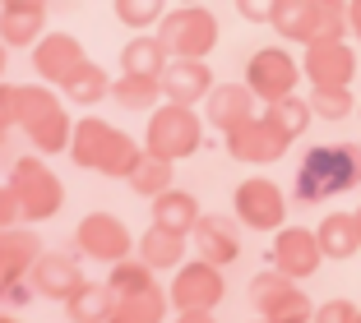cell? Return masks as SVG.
Returning <instances> with one entry per match:
<instances>
[{"instance_id": "obj_25", "label": "cell", "mask_w": 361, "mask_h": 323, "mask_svg": "<svg viewBox=\"0 0 361 323\" xmlns=\"http://www.w3.org/2000/svg\"><path fill=\"white\" fill-rule=\"evenodd\" d=\"M111 286H93V281H84L75 296H70V319L75 323H106L111 319Z\"/></svg>"}, {"instance_id": "obj_32", "label": "cell", "mask_w": 361, "mask_h": 323, "mask_svg": "<svg viewBox=\"0 0 361 323\" xmlns=\"http://www.w3.org/2000/svg\"><path fill=\"white\" fill-rule=\"evenodd\" d=\"M5 37L10 42H32L37 37V10L32 5H10V14H5Z\"/></svg>"}, {"instance_id": "obj_5", "label": "cell", "mask_w": 361, "mask_h": 323, "mask_svg": "<svg viewBox=\"0 0 361 323\" xmlns=\"http://www.w3.org/2000/svg\"><path fill=\"white\" fill-rule=\"evenodd\" d=\"M232 208H236V222H245L250 231H269V236H274V231L287 222V194L274 185V180L250 176V180L236 185Z\"/></svg>"}, {"instance_id": "obj_27", "label": "cell", "mask_w": 361, "mask_h": 323, "mask_svg": "<svg viewBox=\"0 0 361 323\" xmlns=\"http://www.w3.org/2000/svg\"><path fill=\"white\" fill-rule=\"evenodd\" d=\"M111 97H116L121 106H130V111H149L153 97H162V79H153V74H126V79L111 88Z\"/></svg>"}, {"instance_id": "obj_24", "label": "cell", "mask_w": 361, "mask_h": 323, "mask_svg": "<svg viewBox=\"0 0 361 323\" xmlns=\"http://www.w3.org/2000/svg\"><path fill=\"white\" fill-rule=\"evenodd\" d=\"M343 32H348V0H310V42H343Z\"/></svg>"}, {"instance_id": "obj_42", "label": "cell", "mask_w": 361, "mask_h": 323, "mask_svg": "<svg viewBox=\"0 0 361 323\" xmlns=\"http://www.w3.org/2000/svg\"><path fill=\"white\" fill-rule=\"evenodd\" d=\"M0 323H14V319H5V314H0Z\"/></svg>"}, {"instance_id": "obj_18", "label": "cell", "mask_w": 361, "mask_h": 323, "mask_svg": "<svg viewBox=\"0 0 361 323\" xmlns=\"http://www.w3.org/2000/svg\"><path fill=\"white\" fill-rule=\"evenodd\" d=\"M319 250H324V259L343 263L352 259V254L361 250V231H357V213H329V217L319 222Z\"/></svg>"}, {"instance_id": "obj_30", "label": "cell", "mask_w": 361, "mask_h": 323, "mask_svg": "<svg viewBox=\"0 0 361 323\" xmlns=\"http://www.w3.org/2000/svg\"><path fill=\"white\" fill-rule=\"evenodd\" d=\"M130 180H135V189L139 194H149V198H158L162 189H171V162H162V157H139L135 162V171H130Z\"/></svg>"}, {"instance_id": "obj_41", "label": "cell", "mask_w": 361, "mask_h": 323, "mask_svg": "<svg viewBox=\"0 0 361 323\" xmlns=\"http://www.w3.org/2000/svg\"><path fill=\"white\" fill-rule=\"evenodd\" d=\"M357 231H361V208H357Z\"/></svg>"}, {"instance_id": "obj_35", "label": "cell", "mask_w": 361, "mask_h": 323, "mask_svg": "<svg viewBox=\"0 0 361 323\" xmlns=\"http://www.w3.org/2000/svg\"><path fill=\"white\" fill-rule=\"evenodd\" d=\"M357 305H352V300H324V305H319V310H315V323H357Z\"/></svg>"}, {"instance_id": "obj_33", "label": "cell", "mask_w": 361, "mask_h": 323, "mask_svg": "<svg viewBox=\"0 0 361 323\" xmlns=\"http://www.w3.org/2000/svg\"><path fill=\"white\" fill-rule=\"evenodd\" d=\"M70 93H75V102H97V97L106 93V79L93 70V65H84V70L70 79Z\"/></svg>"}, {"instance_id": "obj_34", "label": "cell", "mask_w": 361, "mask_h": 323, "mask_svg": "<svg viewBox=\"0 0 361 323\" xmlns=\"http://www.w3.org/2000/svg\"><path fill=\"white\" fill-rule=\"evenodd\" d=\"M162 10V0H116V14L130 23V28H144V23H153Z\"/></svg>"}, {"instance_id": "obj_45", "label": "cell", "mask_w": 361, "mask_h": 323, "mask_svg": "<svg viewBox=\"0 0 361 323\" xmlns=\"http://www.w3.org/2000/svg\"><path fill=\"white\" fill-rule=\"evenodd\" d=\"M357 115H361V106H357Z\"/></svg>"}, {"instance_id": "obj_36", "label": "cell", "mask_w": 361, "mask_h": 323, "mask_svg": "<svg viewBox=\"0 0 361 323\" xmlns=\"http://www.w3.org/2000/svg\"><path fill=\"white\" fill-rule=\"evenodd\" d=\"M274 5L278 0H236V10H241L250 23H269L274 19Z\"/></svg>"}, {"instance_id": "obj_13", "label": "cell", "mask_w": 361, "mask_h": 323, "mask_svg": "<svg viewBox=\"0 0 361 323\" xmlns=\"http://www.w3.org/2000/svg\"><path fill=\"white\" fill-rule=\"evenodd\" d=\"M301 74H306L315 88H348L352 74H357V61L343 42H310L306 61H301Z\"/></svg>"}, {"instance_id": "obj_39", "label": "cell", "mask_w": 361, "mask_h": 323, "mask_svg": "<svg viewBox=\"0 0 361 323\" xmlns=\"http://www.w3.org/2000/svg\"><path fill=\"white\" fill-rule=\"evenodd\" d=\"M176 323H218V319H209V310H180Z\"/></svg>"}, {"instance_id": "obj_8", "label": "cell", "mask_w": 361, "mask_h": 323, "mask_svg": "<svg viewBox=\"0 0 361 323\" xmlns=\"http://www.w3.org/2000/svg\"><path fill=\"white\" fill-rule=\"evenodd\" d=\"M269 263L278 272H287L292 281L315 277V268L324 263V250H319V236L306 227H278L274 245H269Z\"/></svg>"}, {"instance_id": "obj_44", "label": "cell", "mask_w": 361, "mask_h": 323, "mask_svg": "<svg viewBox=\"0 0 361 323\" xmlns=\"http://www.w3.org/2000/svg\"><path fill=\"white\" fill-rule=\"evenodd\" d=\"M357 323H361V314H357Z\"/></svg>"}, {"instance_id": "obj_21", "label": "cell", "mask_w": 361, "mask_h": 323, "mask_svg": "<svg viewBox=\"0 0 361 323\" xmlns=\"http://www.w3.org/2000/svg\"><path fill=\"white\" fill-rule=\"evenodd\" d=\"M200 217H204L200 198L185 194V189H162V194L153 198V222H158V227H171V231H180V236H190Z\"/></svg>"}, {"instance_id": "obj_4", "label": "cell", "mask_w": 361, "mask_h": 323, "mask_svg": "<svg viewBox=\"0 0 361 323\" xmlns=\"http://www.w3.org/2000/svg\"><path fill=\"white\" fill-rule=\"evenodd\" d=\"M162 46H167V56H176V61H200V56L213 51V42H218V19H213L209 10H200V5H185L180 14H171L167 23H162Z\"/></svg>"}, {"instance_id": "obj_2", "label": "cell", "mask_w": 361, "mask_h": 323, "mask_svg": "<svg viewBox=\"0 0 361 323\" xmlns=\"http://www.w3.org/2000/svg\"><path fill=\"white\" fill-rule=\"evenodd\" d=\"M75 157L84 167H97L102 176H130L144 153H139L121 129L102 125V120H84V125H79V139H75Z\"/></svg>"}, {"instance_id": "obj_9", "label": "cell", "mask_w": 361, "mask_h": 323, "mask_svg": "<svg viewBox=\"0 0 361 323\" xmlns=\"http://www.w3.org/2000/svg\"><path fill=\"white\" fill-rule=\"evenodd\" d=\"M287 148H292V139H287L269 115H255V120H245L241 129L227 134V153H232L236 162H250V167H269Z\"/></svg>"}, {"instance_id": "obj_38", "label": "cell", "mask_w": 361, "mask_h": 323, "mask_svg": "<svg viewBox=\"0 0 361 323\" xmlns=\"http://www.w3.org/2000/svg\"><path fill=\"white\" fill-rule=\"evenodd\" d=\"M348 28L357 32V42H361V0H348Z\"/></svg>"}, {"instance_id": "obj_20", "label": "cell", "mask_w": 361, "mask_h": 323, "mask_svg": "<svg viewBox=\"0 0 361 323\" xmlns=\"http://www.w3.org/2000/svg\"><path fill=\"white\" fill-rule=\"evenodd\" d=\"M37 245L42 240L32 236V231H10V227H0V281H19L23 268L28 263H37Z\"/></svg>"}, {"instance_id": "obj_17", "label": "cell", "mask_w": 361, "mask_h": 323, "mask_svg": "<svg viewBox=\"0 0 361 323\" xmlns=\"http://www.w3.org/2000/svg\"><path fill=\"white\" fill-rule=\"evenodd\" d=\"M32 281H37V296H51V300H70V296L84 286L79 263L70 259V254H37V263H32Z\"/></svg>"}, {"instance_id": "obj_43", "label": "cell", "mask_w": 361, "mask_h": 323, "mask_svg": "<svg viewBox=\"0 0 361 323\" xmlns=\"http://www.w3.org/2000/svg\"><path fill=\"white\" fill-rule=\"evenodd\" d=\"M185 5H200V0H185Z\"/></svg>"}, {"instance_id": "obj_22", "label": "cell", "mask_w": 361, "mask_h": 323, "mask_svg": "<svg viewBox=\"0 0 361 323\" xmlns=\"http://www.w3.org/2000/svg\"><path fill=\"white\" fill-rule=\"evenodd\" d=\"M139 259L149 263L153 272H158V268H176V263L185 259V236L153 222V227L144 231V240H139Z\"/></svg>"}, {"instance_id": "obj_31", "label": "cell", "mask_w": 361, "mask_h": 323, "mask_svg": "<svg viewBox=\"0 0 361 323\" xmlns=\"http://www.w3.org/2000/svg\"><path fill=\"white\" fill-rule=\"evenodd\" d=\"M310 111H315L319 120H348V115L357 111V97H352V88H315Z\"/></svg>"}, {"instance_id": "obj_19", "label": "cell", "mask_w": 361, "mask_h": 323, "mask_svg": "<svg viewBox=\"0 0 361 323\" xmlns=\"http://www.w3.org/2000/svg\"><path fill=\"white\" fill-rule=\"evenodd\" d=\"M259 319L264 323H315V300L301 291L297 281H287L259 305Z\"/></svg>"}, {"instance_id": "obj_37", "label": "cell", "mask_w": 361, "mask_h": 323, "mask_svg": "<svg viewBox=\"0 0 361 323\" xmlns=\"http://www.w3.org/2000/svg\"><path fill=\"white\" fill-rule=\"evenodd\" d=\"M14 217H23V213H19V198H14V189H0V227H10Z\"/></svg>"}, {"instance_id": "obj_15", "label": "cell", "mask_w": 361, "mask_h": 323, "mask_svg": "<svg viewBox=\"0 0 361 323\" xmlns=\"http://www.w3.org/2000/svg\"><path fill=\"white\" fill-rule=\"evenodd\" d=\"M190 236H195L200 259L218 263V268H227V263L241 254V231H236V222H227V217H200Z\"/></svg>"}, {"instance_id": "obj_3", "label": "cell", "mask_w": 361, "mask_h": 323, "mask_svg": "<svg viewBox=\"0 0 361 323\" xmlns=\"http://www.w3.org/2000/svg\"><path fill=\"white\" fill-rule=\"evenodd\" d=\"M200 144H204V125L185 102H171L162 111H153V120H149V153L153 157L180 162V157L200 153Z\"/></svg>"}, {"instance_id": "obj_29", "label": "cell", "mask_w": 361, "mask_h": 323, "mask_svg": "<svg viewBox=\"0 0 361 323\" xmlns=\"http://www.w3.org/2000/svg\"><path fill=\"white\" fill-rule=\"evenodd\" d=\"M162 56H167V46L158 37H144V42H130L121 61H126V74H153V79H162V70H167Z\"/></svg>"}, {"instance_id": "obj_1", "label": "cell", "mask_w": 361, "mask_h": 323, "mask_svg": "<svg viewBox=\"0 0 361 323\" xmlns=\"http://www.w3.org/2000/svg\"><path fill=\"white\" fill-rule=\"evenodd\" d=\"M361 185V144H319L301 157L297 171V198L324 203Z\"/></svg>"}, {"instance_id": "obj_6", "label": "cell", "mask_w": 361, "mask_h": 323, "mask_svg": "<svg viewBox=\"0 0 361 323\" xmlns=\"http://www.w3.org/2000/svg\"><path fill=\"white\" fill-rule=\"evenodd\" d=\"M297 79H301V65H297V56L283 51V46H264V51H255V56H250V70H245V84H250V93H255L259 102L292 97Z\"/></svg>"}, {"instance_id": "obj_26", "label": "cell", "mask_w": 361, "mask_h": 323, "mask_svg": "<svg viewBox=\"0 0 361 323\" xmlns=\"http://www.w3.org/2000/svg\"><path fill=\"white\" fill-rule=\"evenodd\" d=\"M274 23L278 32H283L287 42H310V0H278L274 5Z\"/></svg>"}, {"instance_id": "obj_12", "label": "cell", "mask_w": 361, "mask_h": 323, "mask_svg": "<svg viewBox=\"0 0 361 323\" xmlns=\"http://www.w3.org/2000/svg\"><path fill=\"white\" fill-rule=\"evenodd\" d=\"M75 245H79V254H88V259H102V263H121V259L130 254L126 227H121L116 217H106V213H93V217L79 222Z\"/></svg>"}, {"instance_id": "obj_14", "label": "cell", "mask_w": 361, "mask_h": 323, "mask_svg": "<svg viewBox=\"0 0 361 323\" xmlns=\"http://www.w3.org/2000/svg\"><path fill=\"white\" fill-rule=\"evenodd\" d=\"M204 102H209V125L223 129V134H232V129L245 125V120H255L259 97L250 93V84H223V88H213Z\"/></svg>"}, {"instance_id": "obj_46", "label": "cell", "mask_w": 361, "mask_h": 323, "mask_svg": "<svg viewBox=\"0 0 361 323\" xmlns=\"http://www.w3.org/2000/svg\"><path fill=\"white\" fill-rule=\"evenodd\" d=\"M259 323H264V319H259Z\"/></svg>"}, {"instance_id": "obj_7", "label": "cell", "mask_w": 361, "mask_h": 323, "mask_svg": "<svg viewBox=\"0 0 361 323\" xmlns=\"http://www.w3.org/2000/svg\"><path fill=\"white\" fill-rule=\"evenodd\" d=\"M10 189H14V198H19V213L28 222H37V217H51L56 208H61V198H65V189H61V180L51 176V171L42 167V162H14V180H10Z\"/></svg>"}, {"instance_id": "obj_10", "label": "cell", "mask_w": 361, "mask_h": 323, "mask_svg": "<svg viewBox=\"0 0 361 323\" xmlns=\"http://www.w3.org/2000/svg\"><path fill=\"white\" fill-rule=\"evenodd\" d=\"M223 296H227L223 268L209 263V259L185 263V268L176 272V281H171V300H176V310H213Z\"/></svg>"}, {"instance_id": "obj_23", "label": "cell", "mask_w": 361, "mask_h": 323, "mask_svg": "<svg viewBox=\"0 0 361 323\" xmlns=\"http://www.w3.org/2000/svg\"><path fill=\"white\" fill-rule=\"evenodd\" d=\"M37 70H42L47 79H61V84H70V79L84 70V51H79L75 37H51V42L37 46Z\"/></svg>"}, {"instance_id": "obj_28", "label": "cell", "mask_w": 361, "mask_h": 323, "mask_svg": "<svg viewBox=\"0 0 361 323\" xmlns=\"http://www.w3.org/2000/svg\"><path fill=\"white\" fill-rule=\"evenodd\" d=\"M269 120H274L278 129H283L292 144H297V134H306V125H310V102H301V97H278V102H269Z\"/></svg>"}, {"instance_id": "obj_16", "label": "cell", "mask_w": 361, "mask_h": 323, "mask_svg": "<svg viewBox=\"0 0 361 323\" xmlns=\"http://www.w3.org/2000/svg\"><path fill=\"white\" fill-rule=\"evenodd\" d=\"M209 93H213V79H209V65L204 61H167V70H162V97L195 106Z\"/></svg>"}, {"instance_id": "obj_11", "label": "cell", "mask_w": 361, "mask_h": 323, "mask_svg": "<svg viewBox=\"0 0 361 323\" xmlns=\"http://www.w3.org/2000/svg\"><path fill=\"white\" fill-rule=\"evenodd\" d=\"M14 111H19V120H28V129H32V139H37V148H61L65 139V115H61V106L51 102V93H42V88H19L14 93Z\"/></svg>"}, {"instance_id": "obj_40", "label": "cell", "mask_w": 361, "mask_h": 323, "mask_svg": "<svg viewBox=\"0 0 361 323\" xmlns=\"http://www.w3.org/2000/svg\"><path fill=\"white\" fill-rule=\"evenodd\" d=\"M0 70H5V46H0Z\"/></svg>"}]
</instances>
